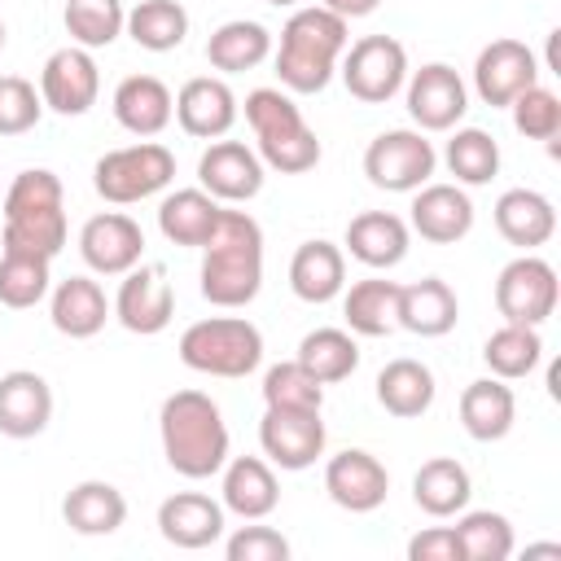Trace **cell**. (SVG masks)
I'll use <instances>...</instances> for the list:
<instances>
[{
  "mask_svg": "<svg viewBox=\"0 0 561 561\" xmlns=\"http://www.w3.org/2000/svg\"><path fill=\"white\" fill-rule=\"evenodd\" d=\"M202 298L210 307H250L263 289V228L245 210H219L210 241L202 245Z\"/></svg>",
  "mask_w": 561,
  "mask_h": 561,
  "instance_id": "6da1fadb",
  "label": "cell"
},
{
  "mask_svg": "<svg viewBox=\"0 0 561 561\" xmlns=\"http://www.w3.org/2000/svg\"><path fill=\"white\" fill-rule=\"evenodd\" d=\"M162 456L180 478H215L228 460V425L210 394L202 390H175L162 399L158 412Z\"/></svg>",
  "mask_w": 561,
  "mask_h": 561,
  "instance_id": "7a4b0ae2",
  "label": "cell"
},
{
  "mask_svg": "<svg viewBox=\"0 0 561 561\" xmlns=\"http://www.w3.org/2000/svg\"><path fill=\"white\" fill-rule=\"evenodd\" d=\"M351 22L329 13L324 4L294 9L289 22L280 26V48H276V79L285 92L311 96L324 92L329 79L337 75V61L351 44Z\"/></svg>",
  "mask_w": 561,
  "mask_h": 561,
  "instance_id": "3957f363",
  "label": "cell"
},
{
  "mask_svg": "<svg viewBox=\"0 0 561 561\" xmlns=\"http://www.w3.org/2000/svg\"><path fill=\"white\" fill-rule=\"evenodd\" d=\"M66 245V193L48 167L18 171L4 193V250L57 259Z\"/></svg>",
  "mask_w": 561,
  "mask_h": 561,
  "instance_id": "277c9868",
  "label": "cell"
},
{
  "mask_svg": "<svg viewBox=\"0 0 561 561\" xmlns=\"http://www.w3.org/2000/svg\"><path fill=\"white\" fill-rule=\"evenodd\" d=\"M245 123L259 140L254 153L263 158V167L280 175H302L320 162V140L285 88H254L245 96Z\"/></svg>",
  "mask_w": 561,
  "mask_h": 561,
  "instance_id": "5b68a950",
  "label": "cell"
},
{
  "mask_svg": "<svg viewBox=\"0 0 561 561\" xmlns=\"http://www.w3.org/2000/svg\"><path fill=\"white\" fill-rule=\"evenodd\" d=\"M180 364L206 377H250L263 364V333L245 316H210L180 333Z\"/></svg>",
  "mask_w": 561,
  "mask_h": 561,
  "instance_id": "8992f818",
  "label": "cell"
},
{
  "mask_svg": "<svg viewBox=\"0 0 561 561\" xmlns=\"http://www.w3.org/2000/svg\"><path fill=\"white\" fill-rule=\"evenodd\" d=\"M175 180V153L158 140H136L123 149H110L92 167V188L110 206H131L153 193H162Z\"/></svg>",
  "mask_w": 561,
  "mask_h": 561,
  "instance_id": "52a82bcc",
  "label": "cell"
},
{
  "mask_svg": "<svg viewBox=\"0 0 561 561\" xmlns=\"http://www.w3.org/2000/svg\"><path fill=\"white\" fill-rule=\"evenodd\" d=\"M337 75H342V83L355 101L386 105L408 83V48L394 35H364V39L346 44V53L337 61Z\"/></svg>",
  "mask_w": 561,
  "mask_h": 561,
  "instance_id": "ba28073f",
  "label": "cell"
},
{
  "mask_svg": "<svg viewBox=\"0 0 561 561\" xmlns=\"http://www.w3.org/2000/svg\"><path fill=\"white\" fill-rule=\"evenodd\" d=\"M434 167H438V153L416 127H390L373 136L364 149V175L373 188H386V193H416L421 184H430Z\"/></svg>",
  "mask_w": 561,
  "mask_h": 561,
  "instance_id": "9c48e42d",
  "label": "cell"
},
{
  "mask_svg": "<svg viewBox=\"0 0 561 561\" xmlns=\"http://www.w3.org/2000/svg\"><path fill=\"white\" fill-rule=\"evenodd\" d=\"M557 267L539 259L535 250H522L513 263L500 267L495 276V311L504 324H543L557 311Z\"/></svg>",
  "mask_w": 561,
  "mask_h": 561,
  "instance_id": "30bf717a",
  "label": "cell"
},
{
  "mask_svg": "<svg viewBox=\"0 0 561 561\" xmlns=\"http://www.w3.org/2000/svg\"><path fill=\"white\" fill-rule=\"evenodd\" d=\"M324 421L320 408H267L259 421V447L276 469H307L324 456Z\"/></svg>",
  "mask_w": 561,
  "mask_h": 561,
  "instance_id": "8fae6325",
  "label": "cell"
},
{
  "mask_svg": "<svg viewBox=\"0 0 561 561\" xmlns=\"http://www.w3.org/2000/svg\"><path fill=\"white\" fill-rule=\"evenodd\" d=\"M403 96L416 131H451L469 110V88L447 61H425L421 70H412Z\"/></svg>",
  "mask_w": 561,
  "mask_h": 561,
  "instance_id": "7c38bea8",
  "label": "cell"
},
{
  "mask_svg": "<svg viewBox=\"0 0 561 561\" xmlns=\"http://www.w3.org/2000/svg\"><path fill=\"white\" fill-rule=\"evenodd\" d=\"M114 316L127 333H140V337L162 333L175 316V289L167 280V267L140 259L131 272H123V285L114 294Z\"/></svg>",
  "mask_w": 561,
  "mask_h": 561,
  "instance_id": "4fadbf2b",
  "label": "cell"
},
{
  "mask_svg": "<svg viewBox=\"0 0 561 561\" xmlns=\"http://www.w3.org/2000/svg\"><path fill=\"white\" fill-rule=\"evenodd\" d=\"M39 96H44V110H53L61 118L88 114L101 96V70H96L92 53L79 44L57 48L39 70Z\"/></svg>",
  "mask_w": 561,
  "mask_h": 561,
  "instance_id": "5bb4252c",
  "label": "cell"
},
{
  "mask_svg": "<svg viewBox=\"0 0 561 561\" xmlns=\"http://www.w3.org/2000/svg\"><path fill=\"white\" fill-rule=\"evenodd\" d=\"M530 83H539V57L522 39H491L473 61V92L491 110H508Z\"/></svg>",
  "mask_w": 561,
  "mask_h": 561,
  "instance_id": "9a60e30c",
  "label": "cell"
},
{
  "mask_svg": "<svg viewBox=\"0 0 561 561\" xmlns=\"http://www.w3.org/2000/svg\"><path fill=\"white\" fill-rule=\"evenodd\" d=\"M79 254L96 276H123L145 259V232L123 210H101L79 228Z\"/></svg>",
  "mask_w": 561,
  "mask_h": 561,
  "instance_id": "2e32d148",
  "label": "cell"
},
{
  "mask_svg": "<svg viewBox=\"0 0 561 561\" xmlns=\"http://www.w3.org/2000/svg\"><path fill=\"white\" fill-rule=\"evenodd\" d=\"M263 158L241 140H210V149L197 158V180L215 202H250L263 188Z\"/></svg>",
  "mask_w": 561,
  "mask_h": 561,
  "instance_id": "e0dca14e",
  "label": "cell"
},
{
  "mask_svg": "<svg viewBox=\"0 0 561 561\" xmlns=\"http://www.w3.org/2000/svg\"><path fill=\"white\" fill-rule=\"evenodd\" d=\"M324 491L346 513H373V508L386 504L390 473H386V465L373 451L346 447V451L329 456V465H324Z\"/></svg>",
  "mask_w": 561,
  "mask_h": 561,
  "instance_id": "ac0fdd59",
  "label": "cell"
},
{
  "mask_svg": "<svg viewBox=\"0 0 561 561\" xmlns=\"http://www.w3.org/2000/svg\"><path fill=\"white\" fill-rule=\"evenodd\" d=\"M412 232L434 245H456L473 232V202L460 184H421L412 193Z\"/></svg>",
  "mask_w": 561,
  "mask_h": 561,
  "instance_id": "d6986e66",
  "label": "cell"
},
{
  "mask_svg": "<svg viewBox=\"0 0 561 561\" xmlns=\"http://www.w3.org/2000/svg\"><path fill=\"white\" fill-rule=\"evenodd\" d=\"M158 535L184 552L210 548L215 539H224V504L202 491H175L158 504Z\"/></svg>",
  "mask_w": 561,
  "mask_h": 561,
  "instance_id": "ffe728a7",
  "label": "cell"
},
{
  "mask_svg": "<svg viewBox=\"0 0 561 561\" xmlns=\"http://www.w3.org/2000/svg\"><path fill=\"white\" fill-rule=\"evenodd\" d=\"M175 123L197 140H219L237 123V96L219 75H197L175 92Z\"/></svg>",
  "mask_w": 561,
  "mask_h": 561,
  "instance_id": "44dd1931",
  "label": "cell"
},
{
  "mask_svg": "<svg viewBox=\"0 0 561 561\" xmlns=\"http://www.w3.org/2000/svg\"><path fill=\"white\" fill-rule=\"evenodd\" d=\"M53 421V390L39 373L13 368L0 373V434L4 438H35Z\"/></svg>",
  "mask_w": 561,
  "mask_h": 561,
  "instance_id": "7402d4cb",
  "label": "cell"
},
{
  "mask_svg": "<svg viewBox=\"0 0 561 561\" xmlns=\"http://www.w3.org/2000/svg\"><path fill=\"white\" fill-rule=\"evenodd\" d=\"M224 486H219V504L228 513H237L241 522H259L280 504V482L272 473V460L263 456H228L224 460Z\"/></svg>",
  "mask_w": 561,
  "mask_h": 561,
  "instance_id": "603a6c76",
  "label": "cell"
},
{
  "mask_svg": "<svg viewBox=\"0 0 561 561\" xmlns=\"http://www.w3.org/2000/svg\"><path fill=\"white\" fill-rule=\"evenodd\" d=\"M110 105H114L118 127L131 131V136H140V140H153L175 118V96H171V88L158 75H127L114 88V101Z\"/></svg>",
  "mask_w": 561,
  "mask_h": 561,
  "instance_id": "cb8c5ba5",
  "label": "cell"
},
{
  "mask_svg": "<svg viewBox=\"0 0 561 561\" xmlns=\"http://www.w3.org/2000/svg\"><path fill=\"white\" fill-rule=\"evenodd\" d=\"M456 316H460V302L447 280L421 276L412 285H399V302H394L399 329H408L416 337H443L456 329Z\"/></svg>",
  "mask_w": 561,
  "mask_h": 561,
  "instance_id": "d4e9b609",
  "label": "cell"
},
{
  "mask_svg": "<svg viewBox=\"0 0 561 561\" xmlns=\"http://www.w3.org/2000/svg\"><path fill=\"white\" fill-rule=\"evenodd\" d=\"M408 241H412V228L399 215H390V210H359L346 224V250H351V259H359L373 272L399 267L408 259Z\"/></svg>",
  "mask_w": 561,
  "mask_h": 561,
  "instance_id": "484cf974",
  "label": "cell"
},
{
  "mask_svg": "<svg viewBox=\"0 0 561 561\" xmlns=\"http://www.w3.org/2000/svg\"><path fill=\"white\" fill-rule=\"evenodd\" d=\"M289 289L294 298L320 307V302H333L342 289H346V254L342 245L316 237V241H302L289 259Z\"/></svg>",
  "mask_w": 561,
  "mask_h": 561,
  "instance_id": "4316f807",
  "label": "cell"
},
{
  "mask_svg": "<svg viewBox=\"0 0 561 561\" xmlns=\"http://www.w3.org/2000/svg\"><path fill=\"white\" fill-rule=\"evenodd\" d=\"M110 298L92 276H66L48 289V316L61 337H96L110 320Z\"/></svg>",
  "mask_w": 561,
  "mask_h": 561,
  "instance_id": "83f0119b",
  "label": "cell"
},
{
  "mask_svg": "<svg viewBox=\"0 0 561 561\" xmlns=\"http://www.w3.org/2000/svg\"><path fill=\"white\" fill-rule=\"evenodd\" d=\"M495 228L517 250H539L557 232V210L539 188H504L495 202Z\"/></svg>",
  "mask_w": 561,
  "mask_h": 561,
  "instance_id": "f1b7e54d",
  "label": "cell"
},
{
  "mask_svg": "<svg viewBox=\"0 0 561 561\" xmlns=\"http://www.w3.org/2000/svg\"><path fill=\"white\" fill-rule=\"evenodd\" d=\"M517 421V399L508 381L500 377H478L460 390V425L473 443H500Z\"/></svg>",
  "mask_w": 561,
  "mask_h": 561,
  "instance_id": "f546056e",
  "label": "cell"
},
{
  "mask_svg": "<svg viewBox=\"0 0 561 561\" xmlns=\"http://www.w3.org/2000/svg\"><path fill=\"white\" fill-rule=\"evenodd\" d=\"M219 210L224 202H215L202 184L197 188H175L158 202V228L171 245H188V250H202L219 224Z\"/></svg>",
  "mask_w": 561,
  "mask_h": 561,
  "instance_id": "4dcf8cb0",
  "label": "cell"
},
{
  "mask_svg": "<svg viewBox=\"0 0 561 561\" xmlns=\"http://www.w3.org/2000/svg\"><path fill=\"white\" fill-rule=\"evenodd\" d=\"M61 517H66V526H70L75 535H88V539L114 535V530L127 522V500H123V491H118L114 482L83 478V482H75V486L66 491Z\"/></svg>",
  "mask_w": 561,
  "mask_h": 561,
  "instance_id": "1f68e13d",
  "label": "cell"
},
{
  "mask_svg": "<svg viewBox=\"0 0 561 561\" xmlns=\"http://www.w3.org/2000/svg\"><path fill=\"white\" fill-rule=\"evenodd\" d=\"M469 495H473V478L456 456H434L412 478V500L430 517H456L460 508H469Z\"/></svg>",
  "mask_w": 561,
  "mask_h": 561,
  "instance_id": "d6a6232c",
  "label": "cell"
},
{
  "mask_svg": "<svg viewBox=\"0 0 561 561\" xmlns=\"http://www.w3.org/2000/svg\"><path fill=\"white\" fill-rule=\"evenodd\" d=\"M434 373L421 364V359H390L381 373H377V403L399 416V421H412V416H425L434 408Z\"/></svg>",
  "mask_w": 561,
  "mask_h": 561,
  "instance_id": "836d02e7",
  "label": "cell"
},
{
  "mask_svg": "<svg viewBox=\"0 0 561 561\" xmlns=\"http://www.w3.org/2000/svg\"><path fill=\"white\" fill-rule=\"evenodd\" d=\"M267 57H272V31L263 22H250V18H232V22L215 26L206 39V61L224 75L254 70Z\"/></svg>",
  "mask_w": 561,
  "mask_h": 561,
  "instance_id": "e575fe53",
  "label": "cell"
},
{
  "mask_svg": "<svg viewBox=\"0 0 561 561\" xmlns=\"http://www.w3.org/2000/svg\"><path fill=\"white\" fill-rule=\"evenodd\" d=\"M394 302H399V280L368 276V280H355L342 294V320L355 337H386V333L399 329Z\"/></svg>",
  "mask_w": 561,
  "mask_h": 561,
  "instance_id": "d590c367",
  "label": "cell"
},
{
  "mask_svg": "<svg viewBox=\"0 0 561 561\" xmlns=\"http://www.w3.org/2000/svg\"><path fill=\"white\" fill-rule=\"evenodd\" d=\"M320 386H333V381H346L355 368H359V342L351 329H311L302 342H298V355H294Z\"/></svg>",
  "mask_w": 561,
  "mask_h": 561,
  "instance_id": "8d00e7d4",
  "label": "cell"
},
{
  "mask_svg": "<svg viewBox=\"0 0 561 561\" xmlns=\"http://www.w3.org/2000/svg\"><path fill=\"white\" fill-rule=\"evenodd\" d=\"M482 359L491 368V377L500 381H517L530 377L543 359V337L535 324H500L486 342H482Z\"/></svg>",
  "mask_w": 561,
  "mask_h": 561,
  "instance_id": "74e56055",
  "label": "cell"
},
{
  "mask_svg": "<svg viewBox=\"0 0 561 561\" xmlns=\"http://www.w3.org/2000/svg\"><path fill=\"white\" fill-rule=\"evenodd\" d=\"M443 162H447V171L456 175L460 188H478V184H491L500 175V145L482 127H451Z\"/></svg>",
  "mask_w": 561,
  "mask_h": 561,
  "instance_id": "f35d334b",
  "label": "cell"
},
{
  "mask_svg": "<svg viewBox=\"0 0 561 561\" xmlns=\"http://www.w3.org/2000/svg\"><path fill=\"white\" fill-rule=\"evenodd\" d=\"M123 31L145 53H171L188 35V9L180 0H140L136 9H127V26Z\"/></svg>",
  "mask_w": 561,
  "mask_h": 561,
  "instance_id": "ab89813d",
  "label": "cell"
},
{
  "mask_svg": "<svg viewBox=\"0 0 561 561\" xmlns=\"http://www.w3.org/2000/svg\"><path fill=\"white\" fill-rule=\"evenodd\" d=\"M456 539L465 561H508L513 557V522L491 508H460L456 513Z\"/></svg>",
  "mask_w": 561,
  "mask_h": 561,
  "instance_id": "60d3db41",
  "label": "cell"
},
{
  "mask_svg": "<svg viewBox=\"0 0 561 561\" xmlns=\"http://www.w3.org/2000/svg\"><path fill=\"white\" fill-rule=\"evenodd\" d=\"M61 22H66L70 44L92 53V48H110L123 35L127 9H123V0H66Z\"/></svg>",
  "mask_w": 561,
  "mask_h": 561,
  "instance_id": "b9f144b4",
  "label": "cell"
},
{
  "mask_svg": "<svg viewBox=\"0 0 561 561\" xmlns=\"http://www.w3.org/2000/svg\"><path fill=\"white\" fill-rule=\"evenodd\" d=\"M48 263H53V259H44V254L4 250V254H0V307L26 311V307L44 302V298H48V289H53Z\"/></svg>",
  "mask_w": 561,
  "mask_h": 561,
  "instance_id": "7bdbcfd3",
  "label": "cell"
},
{
  "mask_svg": "<svg viewBox=\"0 0 561 561\" xmlns=\"http://www.w3.org/2000/svg\"><path fill=\"white\" fill-rule=\"evenodd\" d=\"M263 403L267 408H324V386L298 359H285L263 373Z\"/></svg>",
  "mask_w": 561,
  "mask_h": 561,
  "instance_id": "ee69618b",
  "label": "cell"
},
{
  "mask_svg": "<svg viewBox=\"0 0 561 561\" xmlns=\"http://www.w3.org/2000/svg\"><path fill=\"white\" fill-rule=\"evenodd\" d=\"M513 127L526 140H557L561 136V96L543 83H530L522 96H513Z\"/></svg>",
  "mask_w": 561,
  "mask_h": 561,
  "instance_id": "f6af8a7d",
  "label": "cell"
},
{
  "mask_svg": "<svg viewBox=\"0 0 561 561\" xmlns=\"http://www.w3.org/2000/svg\"><path fill=\"white\" fill-rule=\"evenodd\" d=\"M44 96L22 75H0V136H22L39 123Z\"/></svg>",
  "mask_w": 561,
  "mask_h": 561,
  "instance_id": "bcb514c9",
  "label": "cell"
},
{
  "mask_svg": "<svg viewBox=\"0 0 561 561\" xmlns=\"http://www.w3.org/2000/svg\"><path fill=\"white\" fill-rule=\"evenodd\" d=\"M228 561H289V539L272 526H241L224 543Z\"/></svg>",
  "mask_w": 561,
  "mask_h": 561,
  "instance_id": "7dc6e473",
  "label": "cell"
},
{
  "mask_svg": "<svg viewBox=\"0 0 561 561\" xmlns=\"http://www.w3.org/2000/svg\"><path fill=\"white\" fill-rule=\"evenodd\" d=\"M408 561H465V552L451 526H430L408 539Z\"/></svg>",
  "mask_w": 561,
  "mask_h": 561,
  "instance_id": "c3c4849f",
  "label": "cell"
},
{
  "mask_svg": "<svg viewBox=\"0 0 561 561\" xmlns=\"http://www.w3.org/2000/svg\"><path fill=\"white\" fill-rule=\"evenodd\" d=\"M329 13H337V18H346V22H355V18H368V13H377V4L381 0H320Z\"/></svg>",
  "mask_w": 561,
  "mask_h": 561,
  "instance_id": "681fc988",
  "label": "cell"
},
{
  "mask_svg": "<svg viewBox=\"0 0 561 561\" xmlns=\"http://www.w3.org/2000/svg\"><path fill=\"white\" fill-rule=\"evenodd\" d=\"M267 4H276V9H294L298 0H267Z\"/></svg>",
  "mask_w": 561,
  "mask_h": 561,
  "instance_id": "f907efd6",
  "label": "cell"
},
{
  "mask_svg": "<svg viewBox=\"0 0 561 561\" xmlns=\"http://www.w3.org/2000/svg\"><path fill=\"white\" fill-rule=\"evenodd\" d=\"M0 48H4V22H0Z\"/></svg>",
  "mask_w": 561,
  "mask_h": 561,
  "instance_id": "816d5d0a",
  "label": "cell"
}]
</instances>
